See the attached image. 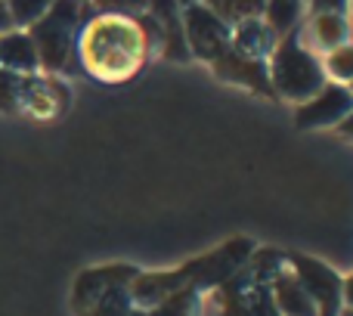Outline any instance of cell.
<instances>
[{"label": "cell", "instance_id": "1", "mask_svg": "<svg viewBox=\"0 0 353 316\" xmlns=\"http://www.w3.org/2000/svg\"><path fill=\"white\" fill-rule=\"evenodd\" d=\"M251 251H254V242L245 236L230 239L223 242L217 251L211 255H201L195 261L183 264L176 270H165V273H140L134 282H130V298H134V307H152L159 301L171 298L176 292H201V288H217L230 279L232 273L248 264Z\"/></svg>", "mask_w": 353, "mask_h": 316}, {"label": "cell", "instance_id": "2", "mask_svg": "<svg viewBox=\"0 0 353 316\" xmlns=\"http://www.w3.org/2000/svg\"><path fill=\"white\" fill-rule=\"evenodd\" d=\"M81 62L99 81H124L140 72L143 59L149 53V43L143 37L137 19L121 12L93 19L81 34Z\"/></svg>", "mask_w": 353, "mask_h": 316}, {"label": "cell", "instance_id": "3", "mask_svg": "<svg viewBox=\"0 0 353 316\" xmlns=\"http://www.w3.org/2000/svg\"><path fill=\"white\" fill-rule=\"evenodd\" d=\"M267 72H270V84H273L276 97L294 99V103H307L329 81L323 72V62L301 43L298 28H292L288 34L279 37L276 50L270 53Z\"/></svg>", "mask_w": 353, "mask_h": 316}, {"label": "cell", "instance_id": "4", "mask_svg": "<svg viewBox=\"0 0 353 316\" xmlns=\"http://www.w3.org/2000/svg\"><path fill=\"white\" fill-rule=\"evenodd\" d=\"M81 0H53L47 12L28 28V37L34 41L37 62L47 72H62L72 62L74 34L81 22Z\"/></svg>", "mask_w": 353, "mask_h": 316}, {"label": "cell", "instance_id": "5", "mask_svg": "<svg viewBox=\"0 0 353 316\" xmlns=\"http://www.w3.org/2000/svg\"><path fill=\"white\" fill-rule=\"evenodd\" d=\"M183 34L192 56L205 62H214L232 47V25L223 22L211 6L186 3L183 6Z\"/></svg>", "mask_w": 353, "mask_h": 316}, {"label": "cell", "instance_id": "6", "mask_svg": "<svg viewBox=\"0 0 353 316\" xmlns=\"http://www.w3.org/2000/svg\"><path fill=\"white\" fill-rule=\"evenodd\" d=\"M285 261H288V270L294 273V279L304 286V292L316 304V316H338L344 310L341 276L329 264L316 261V257H307V255H288Z\"/></svg>", "mask_w": 353, "mask_h": 316}, {"label": "cell", "instance_id": "7", "mask_svg": "<svg viewBox=\"0 0 353 316\" xmlns=\"http://www.w3.org/2000/svg\"><path fill=\"white\" fill-rule=\"evenodd\" d=\"M220 288V316H279L270 286L257 282L248 267L232 273Z\"/></svg>", "mask_w": 353, "mask_h": 316}, {"label": "cell", "instance_id": "8", "mask_svg": "<svg viewBox=\"0 0 353 316\" xmlns=\"http://www.w3.org/2000/svg\"><path fill=\"white\" fill-rule=\"evenodd\" d=\"M353 112V97L347 90V84H335V81H325L323 90L313 93L307 103L298 106V121L301 130H310V128H335L344 115Z\"/></svg>", "mask_w": 353, "mask_h": 316}, {"label": "cell", "instance_id": "9", "mask_svg": "<svg viewBox=\"0 0 353 316\" xmlns=\"http://www.w3.org/2000/svg\"><path fill=\"white\" fill-rule=\"evenodd\" d=\"M137 276H140V270L130 267V264H109V267L84 270V273L74 279V288H72V307H74V313L84 310L87 304H93V301L103 298V295L112 292V288L130 286Z\"/></svg>", "mask_w": 353, "mask_h": 316}, {"label": "cell", "instance_id": "10", "mask_svg": "<svg viewBox=\"0 0 353 316\" xmlns=\"http://www.w3.org/2000/svg\"><path fill=\"white\" fill-rule=\"evenodd\" d=\"M217 78L232 81V84H242L254 93H263V97H276L273 84H270V72H267V62L263 59H251V56L239 53V50H226L220 59L211 62Z\"/></svg>", "mask_w": 353, "mask_h": 316}, {"label": "cell", "instance_id": "11", "mask_svg": "<svg viewBox=\"0 0 353 316\" xmlns=\"http://www.w3.org/2000/svg\"><path fill=\"white\" fill-rule=\"evenodd\" d=\"M65 87H59L53 78L22 75V93H19V112H28L34 118H53L59 109H65Z\"/></svg>", "mask_w": 353, "mask_h": 316}, {"label": "cell", "instance_id": "12", "mask_svg": "<svg viewBox=\"0 0 353 316\" xmlns=\"http://www.w3.org/2000/svg\"><path fill=\"white\" fill-rule=\"evenodd\" d=\"M279 43V34L267 25V19L261 16H251V19H242V22L232 25V50L239 53L251 56V59H270V53L276 50Z\"/></svg>", "mask_w": 353, "mask_h": 316}, {"label": "cell", "instance_id": "13", "mask_svg": "<svg viewBox=\"0 0 353 316\" xmlns=\"http://www.w3.org/2000/svg\"><path fill=\"white\" fill-rule=\"evenodd\" d=\"M270 295H273L279 316H316V304L310 301V295L304 292V286L294 279L288 267L270 282Z\"/></svg>", "mask_w": 353, "mask_h": 316}, {"label": "cell", "instance_id": "14", "mask_svg": "<svg viewBox=\"0 0 353 316\" xmlns=\"http://www.w3.org/2000/svg\"><path fill=\"white\" fill-rule=\"evenodd\" d=\"M0 68L16 72V75H34L41 68L34 41L28 37V31L12 28L6 34H0Z\"/></svg>", "mask_w": 353, "mask_h": 316}, {"label": "cell", "instance_id": "15", "mask_svg": "<svg viewBox=\"0 0 353 316\" xmlns=\"http://www.w3.org/2000/svg\"><path fill=\"white\" fill-rule=\"evenodd\" d=\"M310 37L323 53H332V50L344 47L350 37V25L344 16H313L310 25Z\"/></svg>", "mask_w": 353, "mask_h": 316}, {"label": "cell", "instance_id": "16", "mask_svg": "<svg viewBox=\"0 0 353 316\" xmlns=\"http://www.w3.org/2000/svg\"><path fill=\"white\" fill-rule=\"evenodd\" d=\"M134 298H130V286L112 288L103 298H97L93 304H87L84 310H78V316H134Z\"/></svg>", "mask_w": 353, "mask_h": 316}, {"label": "cell", "instance_id": "17", "mask_svg": "<svg viewBox=\"0 0 353 316\" xmlns=\"http://www.w3.org/2000/svg\"><path fill=\"white\" fill-rule=\"evenodd\" d=\"M186 3L211 6V10L230 25L242 22V19H251V16H261V10H263V0H180V6H186Z\"/></svg>", "mask_w": 353, "mask_h": 316}, {"label": "cell", "instance_id": "18", "mask_svg": "<svg viewBox=\"0 0 353 316\" xmlns=\"http://www.w3.org/2000/svg\"><path fill=\"white\" fill-rule=\"evenodd\" d=\"M263 19L279 37L288 34L292 28H298L301 0H263Z\"/></svg>", "mask_w": 353, "mask_h": 316}, {"label": "cell", "instance_id": "19", "mask_svg": "<svg viewBox=\"0 0 353 316\" xmlns=\"http://www.w3.org/2000/svg\"><path fill=\"white\" fill-rule=\"evenodd\" d=\"M195 295L199 292H176L171 298L159 301L152 307H137L134 316H192V307H195Z\"/></svg>", "mask_w": 353, "mask_h": 316}, {"label": "cell", "instance_id": "20", "mask_svg": "<svg viewBox=\"0 0 353 316\" xmlns=\"http://www.w3.org/2000/svg\"><path fill=\"white\" fill-rule=\"evenodd\" d=\"M323 72L332 75L335 84H350L353 81V43H344V47L332 50V53L325 56Z\"/></svg>", "mask_w": 353, "mask_h": 316}, {"label": "cell", "instance_id": "21", "mask_svg": "<svg viewBox=\"0 0 353 316\" xmlns=\"http://www.w3.org/2000/svg\"><path fill=\"white\" fill-rule=\"evenodd\" d=\"M6 6H10V16L16 28H31L53 6V0H6Z\"/></svg>", "mask_w": 353, "mask_h": 316}, {"label": "cell", "instance_id": "22", "mask_svg": "<svg viewBox=\"0 0 353 316\" xmlns=\"http://www.w3.org/2000/svg\"><path fill=\"white\" fill-rule=\"evenodd\" d=\"M19 93H22V75L0 68V109L19 112Z\"/></svg>", "mask_w": 353, "mask_h": 316}, {"label": "cell", "instance_id": "23", "mask_svg": "<svg viewBox=\"0 0 353 316\" xmlns=\"http://www.w3.org/2000/svg\"><path fill=\"white\" fill-rule=\"evenodd\" d=\"M350 0H310L313 16H344Z\"/></svg>", "mask_w": 353, "mask_h": 316}, {"label": "cell", "instance_id": "24", "mask_svg": "<svg viewBox=\"0 0 353 316\" xmlns=\"http://www.w3.org/2000/svg\"><path fill=\"white\" fill-rule=\"evenodd\" d=\"M103 6H112L118 12H143L149 6V0H99Z\"/></svg>", "mask_w": 353, "mask_h": 316}, {"label": "cell", "instance_id": "25", "mask_svg": "<svg viewBox=\"0 0 353 316\" xmlns=\"http://www.w3.org/2000/svg\"><path fill=\"white\" fill-rule=\"evenodd\" d=\"M16 25H12V16H10V6H6V0H0V34H6V31H12Z\"/></svg>", "mask_w": 353, "mask_h": 316}, {"label": "cell", "instance_id": "26", "mask_svg": "<svg viewBox=\"0 0 353 316\" xmlns=\"http://www.w3.org/2000/svg\"><path fill=\"white\" fill-rule=\"evenodd\" d=\"M341 301H344V307L353 310V273L347 276V279H341Z\"/></svg>", "mask_w": 353, "mask_h": 316}, {"label": "cell", "instance_id": "27", "mask_svg": "<svg viewBox=\"0 0 353 316\" xmlns=\"http://www.w3.org/2000/svg\"><path fill=\"white\" fill-rule=\"evenodd\" d=\"M335 128H338V130H341V134H344V137H353V112H350V115H344V118H341V121H338V124H335Z\"/></svg>", "mask_w": 353, "mask_h": 316}, {"label": "cell", "instance_id": "28", "mask_svg": "<svg viewBox=\"0 0 353 316\" xmlns=\"http://www.w3.org/2000/svg\"><path fill=\"white\" fill-rule=\"evenodd\" d=\"M338 316H353V310H350V307H344V310L338 313Z\"/></svg>", "mask_w": 353, "mask_h": 316}, {"label": "cell", "instance_id": "29", "mask_svg": "<svg viewBox=\"0 0 353 316\" xmlns=\"http://www.w3.org/2000/svg\"><path fill=\"white\" fill-rule=\"evenodd\" d=\"M347 90H350V97H353V81H350V87H347Z\"/></svg>", "mask_w": 353, "mask_h": 316}, {"label": "cell", "instance_id": "30", "mask_svg": "<svg viewBox=\"0 0 353 316\" xmlns=\"http://www.w3.org/2000/svg\"><path fill=\"white\" fill-rule=\"evenodd\" d=\"M350 10H353V0H350Z\"/></svg>", "mask_w": 353, "mask_h": 316}, {"label": "cell", "instance_id": "31", "mask_svg": "<svg viewBox=\"0 0 353 316\" xmlns=\"http://www.w3.org/2000/svg\"><path fill=\"white\" fill-rule=\"evenodd\" d=\"M97 3H99V0H97Z\"/></svg>", "mask_w": 353, "mask_h": 316}]
</instances>
